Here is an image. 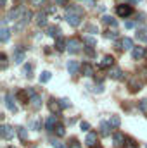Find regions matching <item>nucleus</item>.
<instances>
[{
  "instance_id": "nucleus-1",
  "label": "nucleus",
  "mask_w": 147,
  "mask_h": 148,
  "mask_svg": "<svg viewBox=\"0 0 147 148\" xmlns=\"http://www.w3.org/2000/svg\"><path fill=\"white\" fill-rule=\"evenodd\" d=\"M83 19V10L80 7H66V21L69 26L78 28Z\"/></svg>"
},
{
  "instance_id": "nucleus-2",
  "label": "nucleus",
  "mask_w": 147,
  "mask_h": 148,
  "mask_svg": "<svg viewBox=\"0 0 147 148\" xmlns=\"http://www.w3.org/2000/svg\"><path fill=\"white\" fill-rule=\"evenodd\" d=\"M31 17H33V14L30 12V10H24V14H23V17L16 23V26H14V29L16 31H21V29H24L28 24H30V21H31Z\"/></svg>"
},
{
  "instance_id": "nucleus-3",
  "label": "nucleus",
  "mask_w": 147,
  "mask_h": 148,
  "mask_svg": "<svg viewBox=\"0 0 147 148\" xmlns=\"http://www.w3.org/2000/svg\"><path fill=\"white\" fill-rule=\"evenodd\" d=\"M116 14L119 17H128L133 14V9L130 3H119V5H116Z\"/></svg>"
},
{
  "instance_id": "nucleus-4",
  "label": "nucleus",
  "mask_w": 147,
  "mask_h": 148,
  "mask_svg": "<svg viewBox=\"0 0 147 148\" xmlns=\"http://www.w3.org/2000/svg\"><path fill=\"white\" fill-rule=\"evenodd\" d=\"M81 50V41L76 38H69L68 40V52L69 53H78Z\"/></svg>"
},
{
  "instance_id": "nucleus-5",
  "label": "nucleus",
  "mask_w": 147,
  "mask_h": 148,
  "mask_svg": "<svg viewBox=\"0 0 147 148\" xmlns=\"http://www.w3.org/2000/svg\"><path fill=\"white\" fill-rule=\"evenodd\" d=\"M3 98H5V107H7L10 112L16 114V112H17V105H16V98H14V95H12V93H5Z\"/></svg>"
},
{
  "instance_id": "nucleus-6",
  "label": "nucleus",
  "mask_w": 147,
  "mask_h": 148,
  "mask_svg": "<svg viewBox=\"0 0 147 148\" xmlns=\"http://www.w3.org/2000/svg\"><path fill=\"white\" fill-rule=\"evenodd\" d=\"M0 134H2L3 140H12L14 138V129L10 126H7V124H2L0 126Z\"/></svg>"
},
{
  "instance_id": "nucleus-7",
  "label": "nucleus",
  "mask_w": 147,
  "mask_h": 148,
  "mask_svg": "<svg viewBox=\"0 0 147 148\" xmlns=\"http://www.w3.org/2000/svg\"><path fill=\"white\" fill-rule=\"evenodd\" d=\"M147 55V50L144 47H135L133 50H132V57H133V60H142V59H146Z\"/></svg>"
},
{
  "instance_id": "nucleus-8",
  "label": "nucleus",
  "mask_w": 147,
  "mask_h": 148,
  "mask_svg": "<svg viewBox=\"0 0 147 148\" xmlns=\"http://www.w3.org/2000/svg\"><path fill=\"white\" fill-rule=\"evenodd\" d=\"M85 145L90 147V148L97 147V133H95V131H90V133L87 134V138H85Z\"/></svg>"
},
{
  "instance_id": "nucleus-9",
  "label": "nucleus",
  "mask_w": 147,
  "mask_h": 148,
  "mask_svg": "<svg viewBox=\"0 0 147 148\" xmlns=\"http://www.w3.org/2000/svg\"><path fill=\"white\" fill-rule=\"evenodd\" d=\"M125 141H126V138H125L123 133H114V134H112V143H114L116 148H123Z\"/></svg>"
},
{
  "instance_id": "nucleus-10",
  "label": "nucleus",
  "mask_w": 147,
  "mask_h": 148,
  "mask_svg": "<svg viewBox=\"0 0 147 148\" xmlns=\"http://www.w3.org/2000/svg\"><path fill=\"white\" fill-rule=\"evenodd\" d=\"M23 60H24V48L16 47L14 48V64H23Z\"/></svg>"
},
{
  "instance_id": "nucleus-11",
  "label": "nucleus",
  "mask_w": 147,
  "mask_h": 148,
  "mask_svg": "<svg viewBox=\"0 0 147 148\" xmlns=\"http://www.w3.org/2000/svg\"><path fill=\"white\" fill-rule=\"evenodd\" d=\"M112 66H114V57H112V55H106V57L101 60V64H99L101 69H111Z\"/></svg>"
},
{
  "instance_id": "nucleus-12",
  "label": "nucleus",
  "mask_w": 147,
  "mask_h": 148,
  "mask_svg": "<svg viewBox=\"0 0 147 148\" xmlns=\"http://www.w3.org/2000/svg\"><path fill=\"white\" fill-rule=\"evenodd\" d=\"M128 88H130L132 93H137V91L142 90V84H140V81H139L137 77H132V79L128 81Z\"/></svg>"
},
{
  "instance_id": "nucleus-13",
  "label": "nucleus",
  "mask_w": 147,
  "mask_h": 148,
  "mask_svg": "<svg viewBox=\"0 0 147 148\" xmlns=\"http://www.w3.org/2000/svg\"><path fill=\"white\" fill-rule=\"evenodd\" d=\"M57 126H59V124H57V115H50V117L45 121V129H47V131H54Z\"/></svg>"
},
{
  "instance_id": "nucleus-14",
  "label": "nucleus",
  "mask_w": 147,
  "mask_h": 148,
  "mask_svg": "<svg viewBox=\"0 0 147 148\" xmlns=\"http://www.w3.org/2000/svg\"><path fill=\"white\" fill-rule=\"evenodd\" d=\"M78 71H81V66H80L76 60H69V62H68V73L71 74V76H76Z\"/></svg>"
},
{
  "instance_id": "nucleus-15",
  "label": "nucleus",
  "mask_w": 147,
  "mask_h": 148,
  "mask_svg": "<svg viewBox=\"0 0 147 148\" xmlns=\"http://www.w3.org/2000/svg\"><path fill=\"white\" fill-rule=\"evenodd\" d=\"M109 76L112 79H116V81H121V79H125V73L119 69V67H112L109 71Z\"/></svg>"
},
{
  "instance_id": "nucleus-16",
  "label": "nucleus",
  "mask_w": 147,
  "mask_h": 148,
  "mask_svg": "<svg viewBox=\"0 0 147 148\" xmlns=\"http://www.w3.org/2000/svg\"><path fill=\"white\" fill-rule=\"evenodd\" d=\"M55 50L57 52H64V50H68V40H64L62 36H59L55 40Z\"/></svg>"
},
{
  "instance_id": "nucleus-17",
  "label": "nucleus",
  "mask_w": 147,
  "mask_h": 148,
  "mask_svg": "<svg viewBox=\"0 0 147 148\" xmlns=\"http://www.w3.org/2000/svg\"><path fill=\"white\" fill-rule=\"evenodd\" d=\"M49 109H50V112H52V114H57V112L61 110L62 107H61V102H59V100L50 98V100H49Z\"/></svg>"
},
{
  "instance_id": "nucleus-18",
  "label": "nucleus",
  "mask_w": 147,
  "mask_h": 148,
  "mask_svg": "<svg viewBox=\"0 0 147 148\" xmlns=\"http://www.w3.org/2000/svg\"><path fill=\"white\" fill-rule=\"evenodd\" d=\"M81 73H83L85 77H92V76L95 74V71H94V66H90V64H87V62H85V64L81 66Z\"/></svg>"
},
{
  "instance_id": "nucleus-19",
  "label": "nucleus",
  "mask_w": 147,
  "mask_h": 148,
  "mask_svg": "<svg viewBox=\"0 0 147 148\" xmlns=\"http://www.w3.org/2000/svg\"><path fill=\"white\" fill-rule=\"evenodd\" d=\"M9 38H10V29L7 26H2V29H0V41L2 43H7Z\"/></svg>"
},
{
  "instance_id": "nucleus-20",
  "label": "nucleus",
  "mask_w": 147,
  "mask_h": 148,
  "mask_svg": "<svg viewBox=\"0 0 147 148\" xmlns=\"http://www.w3.org/2000/svg\"><path fill=\"white\" fill-rule=\"evenodd\" d=\"M35 23L38 26H45L47 24V12H38L35 16Z\"/></svg>"
},
{
  "instance_id": "nucleus-21",
  "label": "nucleus",
  "mask_w": 147,
  "mask_h": 148,
  "mask_svg": "<svg viewBox=\"0 0 147 148\" xmlns=\"http://www.w3.org/2000/svg\"><path fill=\"white\" fill-rule=\"evenodd\" d=\"M30 105H31V109L38 110V109L42 107V97H40V95H35L33 98H30Z\"/></svg>"
},
{
  "instance_id": "nucleus-22",
  "label": "nucleus",
  "mask_w": 147,
  "mask_h": 148,
  "mask_svg": "<svg viewBox=\"0 0 147 148\" xmlns=\"http://www.w3.org/2000/svg\"><path fill=\"white\" fill-rule=\"evenodd\" d=\"M121 48H125V50H133V48H135V47H133V40L125 36L121 40Z\"/></svg>"
},
{
  "instance_id": "nucleus-23",
  "label": "nucleus",
  "mask_w": 147,
  "mask_h": 148,
  "mask_svg": "<svg viewBox=\"0 0 147 148\" xmlns=\"http://www.w3.org/2000/svg\"><path fill=\"white\" fill-rule=\"evenodd\" d=\"M47 35L50 38H55V40H57V38L61 36V29L55 28V26H50V28H47Z\"/></svg>"
},
{
  "instance_id": "nucleus-24",
  "label": "nucleus",
  "mask_w": 147,
  "mask_h": 148,
  "mask_svg": "<svg viewBox=\"0 0 147 148\" xmlns=\"http://www.w3.org/2000/svg\"><path fill=\"white\" fill-rule=\"evenodd\" d=\"M111 134V124L109 122H101V136H109Z\"/></svg>"
},
{
  "instance_id": "nucleus-25",
  "label": "nucleus",
  "mask_w": 147,
  "mask_h": 148,
  "mask_svg": "<svg viewBox=\"0 0 147 148\" xmlns=\"http://www.w3.org/2000/svg\"><path fill=\"white\" fill-rule=\"evenodd\" d=\"M137 40L147 43V28H140V29H137Z\"/></svg>"
},
{
  "instance_id": "nucleus-26",
  "label": "nucleus",
  "mask_w": 147,
  "mask_h": 148,
  "mask_svg": "<svg viewBox=\"0 0 147 148\" xmlns=\"http://www.w3.org/2000/svg\"><path fill=\"white\" fill-rule=\"evenodd\" d=\"M28 97H30V95H28V91H26V90H19V91H17V95H16V98H17L19 102H23V103H26V102H28Z\"/></svg>"
},
{
  "instance_id": "nucleus-27",
  "label": "nucleus",
  "mask_w": 147,
  "mask_h": 148,
  "mask_svg": "<svg viewBox=\"0 0 147 148\" xmlns=\"http://www.w3.org/2000/svg\"><path fill=\"white\" fill-rule=\"evenodd\" d=\"M50 79H52V74L49 73V71H43V73L40 74V83H42V84H45V83H49Z\"/></svg>"
},
{
  "instance_id": "nucleus-28",
  "label": "nucleus",
  "mask_w": 147,
  "mask_h": 148,
  "mask_svg": "<svg viewBox=\"0 0 147 148\" xmlns=\"http://www.w3.org/2000/svg\"><path fill=\"white\" fill-rule=\"evenodd\" d=\"M23 76H26V77H31L33 76V66L31 64L23 66Z\"/></svg>"
},
{
  "instance_id": "nucleus-29",
  "label": "nucleus",
  "mask_w": 147,
  "mask_h": 148,
  "mask_svg": "<svg viewBox=\"0 0 147 148\" xmlns=\"http://www.w3.org/2000/svg\"><path fill=\"white\" fill-rule=\"evenodd\" d=\"M16 131H17V136H19V140H21V141H26V140H28V133H26V129H24V127H17Z\"/></svg>"
},
{
  "instance_id": "nucleus-30",
  "label": "nucleus",
  "mask_w": 147,
  "mask_h": 148,
  "mask_svg": "<svg viewBox=\"0 0 147 148\" xmlns=\"http://www.w3.org/2000/svg\"><path fill=\"white\" fill-rule=\"evenodd\" d=\"M102 21H104V24H107V26H118V21H116L114 17H111V16H104Z\"/></svg>"
},
{
  "instance_id": "nucleus-31",
  "label": "nucleus",
  "mask_w": 147,
  "mask_h": 148,
  "mask_svg": "<svg viewBox=\"0 0 147 148\" xmlns=\"http://www.w3.org/2000/svg\"><path fill=\"white\" fill-rule=\"evenodd\" d=\"M83 41H85L88 47H95V45H97V40L94 36H88V35H83Z\"/></svg>"
},
{
  "instance_id": "nucleus-32",
  "label": "nucleus",
  "mask_w": 147,
  "mask_h": 148,
  "mask_svg": "<svg viewBox=\"0 0 147 148\" xmlns=\"http://www.w3.org/2000/svg\"><path fill=\"white\" fill-rule=\"evenodd\" d=\"M109 124H111V127H119V126H121V121H119L118 115H111Z\"/></svg>"
},
{
  "instance_id": "nucleus-33",
  "label": "nucleus",
  "mask_w": 147,
  "mask_h": 148,
  "mask_svg": "<svg viewBox=\"0 0 147 148\" xmlns=\"http://www.w3.org/2000/svg\"><path fill=\"white\" fill-rule=\"evenodd\" d=\"M123 148H139V143H137L135 140H132V138H126V141H125Z\"/></svg>"
},
{
  "instance_id": "nucleus-34",
  "label": "nucleus",
  "mask_w": 147,
  "mask_h": 148,
  "mask_svg": "<svg viewBox=\"0 0 147 148\" xmlns=\"http://www.w3.org/2000/svg\"><path fill=\"white\" fill-rule=\"evenodd\" d=\"M54 131H55V134H57L59 138H62V136L66 134V131H64V126H61V124H59V126H57V127H55Z\"/></svg>"
},
{
  "instance_id": "nucleus-35",
  "label": "nucleus",
  "mask_w": 147,
  "mask_h": 148,
  "mask_svg": "<svg viewBox=\"0 0 147 148\" xmlns=\"http://www.w3.org/2000/svg\"><path fill=\"white\" fill-rule=\"evenodd\" d=\"M104 36L107 38V40H116V38H118V31H106V33H104Z\"/></svg>"
},
{
  "instance_id": "nucleus-36",
  "label": "nucleus",
  "mask_w": 147,
  "mask_h": 148,
  "mask_svg": "<svg viewBox=\"0 0 147 148\" xmlns=\"http://www.w3.org/2000/svg\"><path fill=\"white\" fill-rule=\"evenodd\" d=\"M59 102H61V107H62V109H68V107H71V102H69L68 98H61Z\"/></svg>"
},
{
  "instance_id": "nucleus-37",
  "label": "nucleus",
  "mask_w": 147,
  "mask_h": 148,
  "mask_svg": "<svg viewBox=\"0 0 147 148\" xmlns=\"http://www.w3.org/2000/svg\"><path fill=\"white\" fill-rule=\"evenodd\" d=\"M0 60H2V69H7V55L0 53Z\"/></svg>"
},
{
  "instance_id": "nucleus-38",
  "label": "nucleus",
  "mask_w": 147,
  "mask_h": 148,
  "mask_svg": "<svg viewBox=\"0 0 147 148\" xmlns=\"http://www.w3.org/2000/svg\"><path fill=\"white\" fill-rule=\"evenodd\" d=\"M52 147L54 148H68L64 143H61V141H57V140H52Z\"/></svg>"
},
{
  "instance_id": "nucleus-39",
  "label": "nucleus",
  "mask_w": 147,
  "mask_h": 148,
  "mask_svg": "<svg viewBox=\"0 0 147 148\" xmlns=\"http://www.w3.org/2000/svg\"><path fill=\"white\" fill-rule=\"evenodd\" d=\"M87 31H88V33H92V35H95V33H99V29H97V26H94V24H90V26H87Z\"/></svg>"
},
{
  "instance_id": "nucleus-40",
  "label": "nucleus",
  "mask_w": 147,
  "mask_h": 148,
  "mask_svg": "<svg viewBox=\"0 0 147 148\" xmlns=\"http://www.w3.org/2000/svg\"><path fill=\"white\" fill-rule=\"evenodd\" d=\"M83 48H85V53H87L88 57H94V55H95V52H94L92 47H83Z\"/></svg>"
},
{
  "instance_id": "nucleus-41",
  "label": "nucleus",
  "mask_w": 147,
  "mask_h": 148,
  "mask_svg": "<svg viewBox=\"0 0 147 148\" xmlns=\"http://www.w3.org/2000/svg\"><path fill=\"white\" fill-rule=\"evenodd\" d=\"M69 148H80V143L76 138H71V143H69Z\"/></svg>"
},
{
  "instance_id": "nucleus-42",
  "label": "nucleus",
  "mask_w": 147,
  "mask_h": 148,
  "mask_svg": "<svg viewBox=\"0 0 147 148\" xmlns=\"http://www.w3.org/2000/svg\"><path fill=\"white\" fill-rule=\"evenodd\" d=\"M139 109H140L142 112H147V100H142V102H140V105H139Z\"/></svg>"
},
{
  "instance_id": "nucleus-43",
  "label": "nucleus",
  "mask_w": 147,
  "mask_h": 148,
  "mask_svg": "<svg viewBox=\"0 0 147 148\" xmlns=\"http://www.w3.org/2000/svg\"><path fill=\"white\" fill-rule=\"evenodd\" d=\"M31 3H33V5H37V7H42V5L45 3V0H31Z\"/></svg>"
},
{
  "instance_id": "nucleus-44",
  "label": "nucleus",
  "mask_w": 147,
  "mask_h": 148,
  "mask_svg": "<svg viewBox=\"0 0 147 148\" xmlns=\"http://www.w3.org/2000/svg\"><path fill=\"white\" fill-rule=\"evenodd\" d=\"M80 127H81L83 131H88V129H90V124H88V122H81V124H80Z\"/></svg>"
},
{
  "instance_id": "nucleus-45",
  "label": "nucleus",
  "mask_w": 147,
  "mask_h": 148,
  "mask_svg": "<svg viewBox=\"0 0 147 148\" xmlns=\"http://www.w3.org/2000/svg\"><path fill=\"white\" fill-rule=\"evenodd\" d=\"M125 28L132 29V28H135V23H133V21H128V23H125Z\"/></svg>"
},
{
  "instance_id": "nucleus-46",
  "label": "nucleus",
  "mask_w": 147,
  "mask_h": 148,
  "mask_svg": "<svg viewBox=\"0 0 147 148\" xmlns=\"http://www.w3.org/2000/svg\"><path fill=\"white\" fill-rule=\"evenodd\" d=\"M26 91H28V95H30V98H33V97H35V95H37V93H35V90H33V88H26Z\"/></svg>"
},
{
  "instance_id": "nucleus-47",
  "label": "nucleus",
  "mask_w": 147,
  "mask_h": 148,
  "mask_svg": "<svg viewBox=\"0 0 147 148\" xmlns=\"http://www.w3.org/2000/svg\"><path fill=\"white\" fill-rule=\"evenodd\" d=\"M57 5H68V0H55Z\"/></svg>"
},
{
  "instance_id": "nucleus-48",
  "label": "nucleus",
  "mask_w": 147,
  "mask_h": 148,
  "mask_svg": "<svg viewBox=\"0 0 147 148\" xmlns=\"http://www.w3.org/2000/svg\"><path fill=\"white\" fill-rule=\"evenodd\" d=\"M55 12V7H47V14H54Z\"/></svg>"
},
{
  "instance_id": "nucleus-49",
  "label": "nucleus",
  "mask_w": 147,
  "mask_h": 148,
  "mask_svg": "<svg viewBox=\"0 0 147 148\" xmlns=\"http://www.w3.org/2000/svg\"><path fill=\"white\" fill-rule=\"evenodd\" d=\"M0 3H2V7H3V5L7 3V0H0Z\"/></svg>"
},
{
  "instance_id": "nucleus-50",
  "label": "nucleus",
  "mask_w": 147,
  "mask_h": 148,
  "mask_svg": "<svg viewBox=\"0 0 147 148\" xmlns=\"http://www.w3.org/2000/svg\"><path fill=\"white\" fill-rule=\"evenodd\" d=\"M7 148H16V147H7Z\"/></svg>"
},
{
  "instance_id": "nucleus-51",
  "label": "nucleus",
  "mask_w": 147,
  "mask_h": 148,
  "mask_svg": "<svg viewBox=\"0 0 147 148\" xmlns=\"http://www.w3.org/2000/svg\"><path fill=\"white\" fill-rule=\"evenodd\" d=\"M78 2H83V0H78Z\"/></svg>"
},
{
  "instance_id": "nucleus-52",
  "label": "nucleus",
  "mask_w": 147,
  "mask_h": 148,
  "mask_svg": "<svg viewBox=\"0 0 147 148\" xmlns=\"http://www.w3.org/2000/svg\"><path fill=\"white\" fill-rule=\"evenodd\" d=\"M95 148H101V147H95Z\"/></svg>"
}]
</instances>
